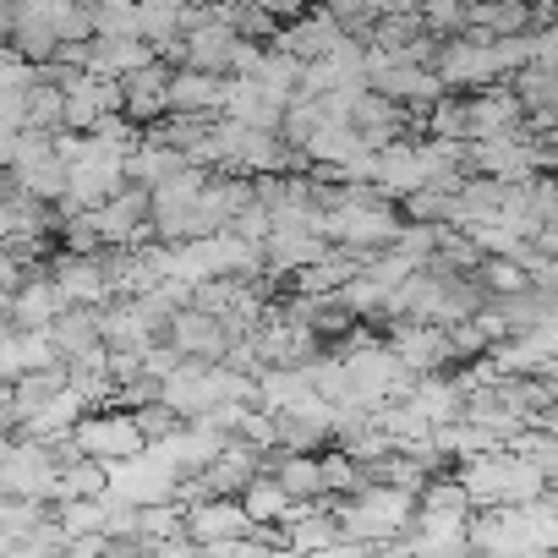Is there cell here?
Wrapping results in <instances>:
<instances>
[{"label": "cell", "mask_w": 558, "mask_h": 558, "mask_svg": "<svg viewBox=\"0 0 558 558\" xmlns=\"http://www.w3.org/2000/svg\"><path fill=\"white\" fill-rule=\"evenodd\" d=\"M454 471H460V482L471 487L476 509H493V504H536V498H547V487H553V471L536 465L531 454L509 449V444H504V449H487V454H471V460H460Z\"/></svg>", "instance_id": "obj_1"}, {"label": "cell", "mask_w": 558, "mask_h": 558, "mask_svg": "<svg viewBox=\"0 0 558 558\" xmlns=\"http://www.w3.org/2000/svg\"><path fill=\"white\" fill-rule=\"evenodd\" d=\"M335 509H340L345 536H356V542H367V547H395V542L416 525L422 493H405V487H395V482H367L362 493L335 498Z\"/></svg>", "instance_id": "obj_2"}, {"label": "cell", "mask_w": 558, "mask_h": 558, "mask_svg": "<svg viewBox=\"0 0 558 558\" xmlns=\"http://www.w3.org/2000/svg\"><path fill=\"white\" fill-rule=\"evenodd\" d=\"M126 159H132V148H121V143L88 132L83 154L72 159V186H66V197H61L56 208H61V214H77V208H99L105 197H116V192L132 181Z\"/></svg>", "instance_id": "obj_3"}, {"label": "cell", "mask_w": 558, "mask_h": 558, "mask_svg": "<svg viewBox=\"0 0 558 558\" xmlns=\"http://www.w3.org/2000/svg\"><path fill=\"white\" fill-rule=\"evenodd\" d=\"M438 77L449 83V94H471V88H487V83H504V61H498V45L493 39H476V34H454L444 39L438 50Z\"/></svg>", "instance_id": "obj_4"}, {"label": "cell", "mask_w": 558, "mask_h": 558, "mask_svg": "<svg viewBox=\"0 0 558 558\" xmlns=\"http://www.w3.org/2000/svg\"><path fill=\"white\" fill-rule=\"evenodd\" d=\"M389 345H395V356L411 373H449V367H460L449 324H433V318H395L389 324Z\"/></svg>", "instance_id": "obj_5"}, {"label": "cell", "mask_w": 558, "mask_h": 558, "mask_svg": "<svg viewBox=\"0 0 558 558\" xmlns=\"http://www.w3.org/2000/svg\"><path fill=\"white\" fill-rule=\"evenodd\" d=\"M175 493H181V476H175L154 449L126 454V460H110V493H105V498H121V504H165V498H175Z\"/></svg>", "instance_id": "obj_6"}, {"label": "cell", "mask_w": 558, "mask_h": 558, "mask_svg": "<svg viewBox=\"0 0 558 558\" xmlns=\"http://www.w3.org/2000/svg\"><path fill=\"white\" fill-rule=\"evenodd\" d=\"M77 438H83V449L99 454V460H126V454H143V449H148V433H143V422H137L132 405L88 411V416L77 422Z\"/></svg>", "instance_id": "obj_7"}, {"label": "cell", "mask_w": 558, "mask_h": 558, "mask_svg": "<svg viewBox=\"0 0 558 558\" xmlns=\"http://www.w3.org/2000/svg\"><path fill=\"white\" fill-rule=\"evenodd\" d=\"M252 509L235 498V493H208V498H197V504H186V531L197 536V547L203 553H214V547H225V542H241V536H252Z\"/></svg>", "instance_id": "obj_8"}, {"label": "cell", "mask_w": 558, "mask_h": 558, "mask_svg": "<svg viewBox=\"0 0 558 558\" xmlns=\"http://www.w3.org/2000/svg\"><path fill=\"white\" fill-rule=\"evenodd\" d=\"M50 274L61 279L66 302H83V307H105L116 291H110V274H105V246L99 252H77V246H56L50 257Z\"/></svg>", "instance_id": "obj_9"}, {"label": "cell", "mask_w": 558, "mask_h": 558, "mask_svg": "<svg viewBox=\"0 0 558 558\" xmlns=\"http://www.w3.org/2000/svg\"><path fill=\"white\" fill-rule=\"evenodd\" d=\"M465 99H471V143L476 137H498V132H520L525 116H531V105L520 99L514 77L487 83V88H471Z\"/></svg>", "instance_id": "obj_10"}, {"label": "cell", "mask_w": 558, "mask_h": 558, "mask_svg": "<svg viewBox=\"0 0 558 558\" xmlns=\"http://www.w3.org/2000/svg\"><path fill=\"white\" fill-rule=\"evenodd\" d=\"M66 291H61V279L50 268H39L23 291L7 296V324H23V329H50L61 313H66Z\"/></svg>", "instance_id": "obj_11"}, {"label": "cell", "mask_w": 558, "mask_h": 558, "mask_svg": "<svg viewBox=\"0 0 558 558\" xmlns=\"http://www.w3.org/2000/svg\"><path fill=\"white\" fill-rule=\"evenodd\" d=\"M345 34H351V28H345L329 7H313V12H302V17H291L286 28H279L274 45L291 50V56H302V61H318V56H329Z\"/></svg>", "instance_id": "obj_12"}, {"label": "cell", "mask_w": 558, "mask_h": 558, "mask_svg": "<svg viewBox=\"0 0 558 558\" xmlns=\"http://www.w3.org/2000/svg\"><path fill=\"white\" fill-rule=\"evenodd\" d=\"M286 99L279 94H268L252 72H230V83H225V110L219 116H241V121H252V126H268V132H279L286 126Z\"/></svg>", "instance_id": "obj_13"}, {"label": "cell", "mask_w": 558, "mask_h": 558, "mask_svg": "<svg viewBox=\"0 0 558 558\" xmlns=\"http://www.w3.org/2000/svg\"><path fill=\"white\" fill-rule=\"evenodd\" d=\"M170 77H175L170 61H148L143 72H132V77H126V116L143 121V126L165 121V116L175 110V105H170Z\"/></svg>", "instance_id": "obj_14"}, {"label": "cell", "mask_w": 558, "mask_h": 558, "mask_svg": "<svg viewBox=\"0 0 558 558\" xmlns=\"http://www.w3.org/2000/svg\"><path fill=\"white\" fill-rule=\"evenodd\" d=\"M235 50H241V28L225 23V17H214V23H203V28L186 34V66H203V72L230 77L235 72Z\"/></svg>", "instance_id": "obj_15"}, {"label": "cell", "mask_w": 558, "mask_h": 558, "mask_svg": "<svg viewBox=\"0 0 558 558\" xmlns=\"http://www.w3.org/2000/svg\"><path fill=\"white\" fill-rule=\"evenodd\" d=\"M378 186H384L395 203L427 186V165H422L416 137H395L389 148H378Z\"/></svg>", "instance_id": "obj_16"}, {"label": "cell", "mask_w": 558, "mask_h": 558, "mask_svg": "<svg viewBox=\"0 0 558 558\" xmlns=\"http://www.w3.org/2000/svg\"><path fill=\"white\" fill-rule=\"evenodd\" d=\"M335 241L324 235V230H313V225H291V230H274L268 235V274H296V268H307V263H318L324 252H329Z\"/></svg>", "instance_id": "obj_17"}, {"label": "cell", "mask_w": 558, "mask_h": 558, "mask_svg": "<svg viewBox=\"0 0 558 558\" xmlns=\"http://www.w3.org/2000/svg\"><path fill=\"white\" fill-rule=\"evenodd\" d=\"M351 121H356V132H362L367 148H389L395 137H405V105L389 99V94H378V88H367V94L356 99Z\"/></svg>", "instance_id": "obj_18"}, {"label": "cell", "mask_w": 558, "mask_h": 558, "mask_svg": "<svg viewBox=\"0 0 558 558\" xmlns=\"http://www.w3.org/2000/svg\"><path fill=\"white\" fill-rule=\"evenodd\" d=\"M148 61H159L154 39H143V34H94V72H105V77H132V72H143Z\"/></svg>", "instance_id": "obj_19"}, {"label": "cell", "mask_w": 558, "mask_h": 558, "mask_svg": "<svg viewBox=\"0 0 558 558\" xmlns=\"http://www.w3.org/2000/svg\"><path fill=\"white\" fill-rule=\"evenodd\" d=\"M186 165H192V154H186V148H175V143H165V137H154V132H148V137L132 148V159H126L132 181H137V186H148V192H154V186H165L170 175H181Z\"/></svg>", "instance_id": "obj_20"}, {"label": "cell", "mask_w": 558, "mask_h": 558, "mask_svg": "<svg viewBox=\"0 0 558 558\" xmlns=\"http://www.w3.org/2000/svg\"><path fill=\"white\" fill-rule=\"evenodd\" d=\"M411 400L427 411V422H433V427H444V422H460V416H465V384H460V373H454V367H449V373H422Z\"/></svg>", "instance_id": "obj_21"}, {"label": "cell", "mask_w": 558, "mask_h": 558, "mask_svg": "<svg viewBox=\"0 0 558 558\" xmlns=\"http://www.w3.org/2000/svg\"><path fill=\"white\" fill-rule=\"evenodd\" d=\"M476 39L498 34H531V0H471V28Z\"/></svg>", "instance_id": "obj_22"}, {"label": "cell", "mask_w": 558, "mask_h": 558, "mask_svg": "<svg viewBox=\"0 0 558 558\" xmlns=\"http://www.w3.org/2000/svg\"><path fill=\"white\" fill-rule=\"evenodd\" d=\"M50 335H56L61 356H83V351H94V345H110V340H105V318H99V307H83V302H72V307L50 324Z\"/></svg>", "instance_id": "obj_23"}, {"label": "cell", "mask_w": 558, "mask_h": 558, "mask_svg": "<svg viewBox=\"0 0 558 558\" xmlns=\"http://www.w3.org/2000/svg\"><path fill=\"white\" fill-rule=\"evenodd\" d=\"M83 416H88V400H83L77 384H66L61 395L45 400V411H34V422H28L23 433H34V438H61V433H77Z\"/></svg>", "instance_id": "obj_24"}, {"label": "cell", "mask_w": 558, "mask_h": 558, "mask_svg": "<svg viewBox=\"0 0 558 558\" xmlns=\"http://www.w3.org/2000/svg\"><path fill=\"white\" fill-rule=\"evenodd\" d=\"M241 504L252 509V520H257V525H279V520H286V514H291V504H296V493H291L286 482H279L274 471H257V476L246 482V493H241Z\"/></svg>", "instance_id": "obj_25"}, {"label": "cell", "mask_w": 558, "mask_h": 558, "mask_svg": "<svg viewBox=\"0 0 558 558\" xmlns=\"http://www.w3.org/2000/svg\"><path fill=\"white\" fill-rule=\"evenodd\" d=\"M186 0H137V34L165 45V39H181L186 34Z\"/></svg>", "instance_id": "obj_26"}, {"label": "cell", "mask_w": 558, "mask_h": 558, "mask_svg": "<svg viewBox=\"0 0 558 558\" xmlns=\"http://www.w3.org/2000/svg\"><path fill=\"white\" fill-rule=\"evenodd\" d=\"M110 493V460L83 454L77 465H61V498H105Z\"/></svg>", "instance_id": "obj_27"}, {"label": "cell", "mask_w": 558, "mask_h": 558, "mask_svg": "<svg viewBox=\"0 0 558 558\" xmlns=\"http://www.w3.org/2000/svg\"><path fill=\"white\" fill-rule=\"evenodd\" d=\"M476 279L487 286V296H514V291H531V268L520 257H504V252H487Z\"/></svg>", "instance_id": "obj_28"}, {"label": "cell", "mask_w": 558, "mask_h": 558, "mask_svg": "<svg viewBox=\"0 0 558 558\" xmlns=\"http://www.w3.org/2000/svg\"><path fill=\"white\" fill-rule=\"evenodd\" d=\"M324 482H329V498H351V493H362L373 476H367V465H362L356 454H345L340 444H329V449H324Z\"/></svg>", "instance_id": "obj_29"}, {"label": "cell", "mask_w": 558, "mask_h": 558, "mask_svg": "<svg viewBox=\"0 0 558 558\" xmlns=\"http://www.w3.org/2000/svg\"><path fill=\"white\" fill-rule=\"evenodd\" d=\"M427 137H465L471 143V99L465 94H444L433 110H427Z\"/></svg>", "instance_id": "obj_30"}, {"label": "cell", "mask_w": 558, "mask_h": 558, "mask_svg": "<svg viewBox=\"0 0 558 558\" xmlns=\"http://www.w3.org/2000/svg\"><path fill=\"white\" fill-rule=\"evenodd\" d=\"M56 520H61L72 536L105 531V520H110V498H61V504H56Z\"/></svg>", "instance_id": "obj_31"}, {"label": "cell", "mask_w": 558, "mask_h": 558, "mask_svg": "<svg viewBox=\"0 0 558 558\" xmlns=\"http://www.w3.org/2000/svg\"><path fill=\"white\" fill-rule=\"evenodd\" d=\"M422 7V23L438 34V39H454L471 28V0H416Z\"/></svg>", "instance_id": "obj_32"}, {"label": "cell", "mask_w": 558, "mask_h": 558, "mask_svg": "<svg viewBox=\"0 0 558 558\" xmlns=\"http://www.w3.org/2000/svg\"><path fill=\"white\" fill-rule=\"evenodd\" d=\"M400 214H405V219H449V214H454V192H444V186H422V192L400 197Z\"/></svg>", "instance_id": "obj_33"}, {"label": "cell", "mask_w": 558, "mask_h": 558, "mask_svg": "<svg viewBox=\"0 0 558 558\" xmlns=\"http://www.w3.org/2000/svg\"><path fill=\"white\" fill-rule=\"evenodd\" d=\"M94 23L99 34H137V0H99Z\"/></svg>", "instance_id": "obj_34"}, {"label": "cell", "mask_w": 558, "mask_h": 558, "mask_svg": "<svg viewBox=\"0 0 558 558\" xmlns=\"http://www.w3.org/2000/svg\"><path fill=\"white\" fill-rule=\"evenodd\" d=\"M235 230H241L246 241H263V246H268V235H274V208H268L263 197H252V203L235 214Z\"/></svg>", "instance_id": "obj_35"}, {"label": "cell", "mask_w": 558, "mask_h": 558, "mask_svg": "<svg viewBox=\"0 0 558 558\" xmlns=\"http://www.w3.org/2000/svg\"><path fill=\"white\" fill-rule=\"evenodd\" d=\"M531 61L536 66H558V23L553 28H531Z\"/></svg>", "instance_id": "obj_36"}, {"label": "cell", "mask_w": 558, "mask_h": 558, "mask_svg": "<svg viewBox=\"0 0 558 558\" xmlns=\"http://www.w3.org/2000/svg\"><path fill=\"white\" fill-rule=\"evenodd\" d=\"M263 7L279 17V23H291V17H302V12H313V0H263Z\"/></svg>", "instance_id": "obj_37"}, {"label": "cell", "mask_w": 558, "mask_h": 558, "mask_svg": "<svg viewBox=\"0 0 558 558\" xmlns=\"http://www.w3.org/2000/svg\"><path fill=\"white\" fill-rule=\"evenodd\" d=\"M547 498H553V504H558V476H553V487H547Z\"/></svg>", "instance_id": "obj_38"}]
</instances>
